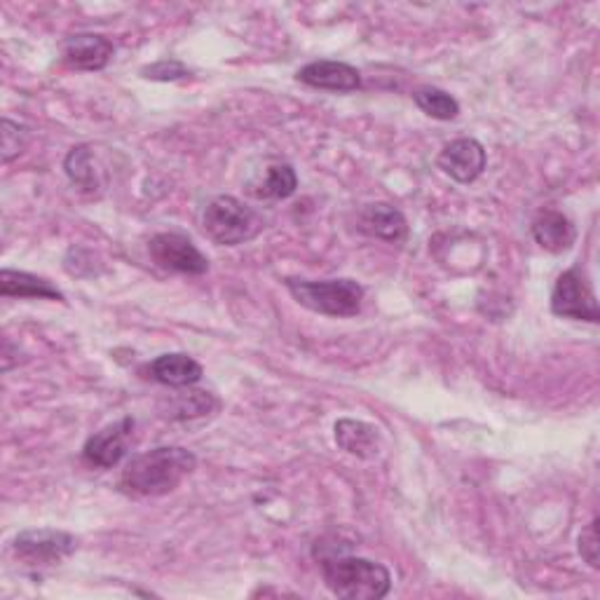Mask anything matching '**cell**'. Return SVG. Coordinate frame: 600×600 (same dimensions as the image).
I'll return each mask as SVG.
<instances>
[{
  "label": "cell",
  "mask_w": 600,
  "mask_h": 600,
  "mask_svg": "<svg viewBox=\"0 0 600 600\" xmlns=\"http://www.w3.org/2000/svg\"><path fill=\"white\" fill-rule=\"evenodd\" d=\"M197 466L195 453L181 446H160L139 453L127 462L120 491L137 498H160L176 491Z\"/></svg>",
  "instance_id": "6da1fadb"
},
{
  "label": "cell",
  "mask_w": 600,
  "mask_h": 600,
  "mask_svg": "<svg viewBox=\"0 0 600 600\" xmlns=\"http://www.w3.org/2000/svg\"><path fill=\"white\" fill-rule=\"evenodd\" d=\"M322 574L328 591L345 600H381L392 589L390 570L362 555H324Z\"/></svg>",
  "instance_id": "7a4b0ae2"
},
{
  "label": "cell",
  "mask_w": 600,
  "mask_h": 600,
  "mask_svg": "<svg viewBox=\"0 0 600 600\" xmlns=\"http://www.w3.org/2000/svg\"><path fill=\"white\" fill-rule=\"evenodd\" d=\"M265 228L263 216L233 195H216L203 212V233L220 247L252 242Z\"/></svg>",
  "instance_id": "3957f363"
},
{
  "label": "cell",
  "mask_w": 600,
  "mask_h": 600,
  "mask_svg": "<svg viewBox=\"0 0 600 600\" xmlns=\"http://www.w3.org/2000/svg\"><path fill=\"white\" fill-rule=\"evenodd\" d=\"M286 288L296 303L326 317H354L364 303V286L354 279H286Z\"/></svg>",
  "instance_id": "277c9868"
},
{
  "label": "cell",
  "mask_w": 600,
  "mask_h": 600,
  "mask_svg": "<svg viewBox=\"0 0 600 600\" xmlns=\"http://www.w3.org/2000/svg\"><path fill=\"white\" fill-rule=\"evenodd\" d=\"M551 313L563 319L598 324L600 313L596 294L582 268H570L555 279L551 292Z\"/></svg>",
  "instance_id": "5b68a950"
},
{
  "label": "cell",
  "mask_w": 600,
  "mask_h": 600,
  "mask_svg": "<svg viewBox=\"0 0 600 600\" xmlns=\"http://www.w3.org/2000/svg\"><path fill=\"white\" fill-rule=\"evenodd\" d=\"M78 549V540L71 532L40 528L19 532L12 542V551L27 565H57Z\"/></svg>",
  "instance_id": "8992f818"
},
{
  "label": "cell",
  "mask_w": 600,
  "mask_h": 600,
  "mask_svg": "<svg viewBox=\"0 0 600 600\" xmlns=\"http://www.w3.org/2000/svg\"><path fill=\"white\" fill-rule=\"evenodd\" d=\"M153 263L163 271L179 275H205L209 271L207 256L181 233H158L148 242Z\"/></svg>",
  "instance_id": "52a82bcc"
},
{
  "label": "cell",
  "mask_w": 600,
  "mask_h": 600,
  "mask_svg": "<svg viewBox=\"0 0 600 600\" xmlns=\"http://www.w3.org/2000/svg\"><path fill=\"white\" fill-rule=\"evenodd\" d=\"M131 434H135V420L127 415L87 439L82 460L90 466H97V470H114L127 455Z\"/></svg>",
  "instance_id": "ba28073f"
},
{
  "label": "cell",
  "mask_w": 600,
  "mask_h": 600,
  "mask_svg": "<svg viewBox=\"0 0 600 600\" xmlns=\"http://www.w3.org/2000/svg\"><path fill=\"white\" fill-rule=\"evenodd\" d=\"M488 155L476 139H455L443 146L436 167L458 184H472L485 171Z\"/></svg>",
  "instance_id": "9c48e42d"
},
{
  "label": "cell",
  "mask_w": 600,
  "mask_h": 600,
  "mask_svg": "<svg viewBox=\"0 0 600 600\" xmlns=\"http://www.w3.org/2000/svg\"><path fill=\"white\" fill-rule=\"evenodd\" d=\"M296 78L307 87L326 92H354L362 87V73L354 66L331 59H319L303 66Z\"/></svg>",
  "instance_id": "30bf717a"
},
{
  "label": "cell",
  "mask_w": 600,
  "mask_h": 600,
  "mask_svg": "<svg viewBox=\"0 0 600 600\" xmlns=\"http://www.w3.org/2000/svg\"><path fill=\"white\" fill-rule=\"evenodd\" d=\"M63 61L76 71H101L114 57V42L97 33H76L63 40Z\"/></svg>",
  "instance_id": "8fae6325"
},
{
  "label": "cell",
  "mask_w": 600,
  "mask_h": 600,
  "mask_svg": "<svg viewBox=\"0 0 600 600\" xmlns=\"http://www.w3.org/2000/svg\"><path fill=\"white\" fill-rule=\"evenodd\" d=\"M336 443L347 455L360 460H375L383 451V436L375 425H368L364 420L343 417L336 422Z\"/></svg>",
  "instance_id": "7c38bea8"
},
{
  "label": "cell",
  "mask_w": 600,
  "mask_h": 600,
  "mask_svg": "<svg viewBox=\"0 0 600 600\" xmlns=\"http://www.w3.org/2000/svg\"><path fill=\"white\" fill-rule=\"evenodd\" d=\"M148 373L155 383L184 390L203 381L205 368L199 366V362L193 360L190 354L171 352V354H163V357L158 360H153L148 364Z\"/></svg>",
  "instance_id": "4fadbf2b"
},
{
  "label": "cell",
  "mask_w": 600,
  "mask_h": 600,
  "mask_svg": "<svg viewBox=\"0 0 600 600\" xmlns=\"http://www.w3.org/2000/svg\"><path fill=\"white\" fill-rule=\"evenodd\" d=\"M532 237L549 254H563L577 242V228L572 220L555 209H542L532 220Z\"/></svg>",
  "instance_id": "5bb4252c"
},
{
  "label": "cell",
  "mask_w": 600,
  "mask_h": 600,
  "mask_svg": "<svg viewBox=\"0 0 600 600\" xmlns=\"http://www.w3.org/2000/svg\"><path fill=\"white\" fill-rule=\"evenodd\" d=\"M362 230L377 239L399 244L406 239L409 224H406V216L396 207L377 203V205H368L362 212Z\"/></svg>",
  "instance_id": "9a60e30c"
},
{
  "label": "cell",
  "mask_w": 600,
  "mask_h": 600,
  "mask_svg": "<svg viewBox=\"0 0 600 600\" xmlns=\"http://www.w3.org/2000/svg\"><path fill=\"white\" fill-rule=\"evenodd\" d=\"M0 294L6 298H46V301H63L59 288L46 279L31 273H19L6 268L0 273Z\"/></svg>",
  "instance_id": "2e32d148"
},
{
  "label": "cell",
  "mask_w": 600,
  "mask_h": 600,
  "mask_svg": "<svg viewBox=\"0 0 600 600\" xmlns=\"http://www.w3.org/2000/svg\"><path fill=\"white\" fill-rule=\"evenodd\" d=\"M63 171L69 176V181L78 186L82 193H97L104 188V174L97 169L95 153L90 146H76L66 155Z\"/></svg>",
  "instance_id": "e0dca14e"
},
{
  "label": "cell",
  "mask_w": 600,
  "mask_h": 600,
  "mask_svg": "<svg viewBox=\"0 0 600 600\" xmlns=\"http://www.w3.org/2000/svg\"><path fill=\"white\" fill-rule=\"evenodd\" d=\"M413 101L422 110V114L434 118V120H441V122L455 120L460 116L458 99L451 97L449 92L439 90V87H432V85L417 87V90L413 92Z\"/></svg>",
  "instance_id": "ac0fdd59"
},
{
  "label": "cell",
  "mask_w": 600,
  "mask_h": 600,
  "mask_svg": "<svg viewBox=\"0 0 600 600\" xmlns=\"http://www.w3.org/2000/svg\"><path fill=\"white\" fill-rule=\"evenodd\" d=\"M298 188V176L292 165H271L265 179L252 190L260 199H286Z\"/></svg>",
  "instance_id": "d6986e66"
},
{
  "label": "cell",
  "mask_w": 600,
  "mask_h": 600,
  "mask_svg": "<svg viewBox=\"0 0 600 600\" xmlns=\"http://www.w3.org/2000/svg\"><path fill=\"white\" fill-rule=\"evenodd\" d=\"M214 409H218L216 396L212 392H181L176 396V402L171 404V417L176 420H186V417H203L207 413H212Z\"/></svg>",
  "instance_id": "ffe728a7"
},
{
  "label": "cell",
  "mask_w": 600,
  "mask_h": 600,
  "mask_svg": "<svg viewBox=\"0 0 600 600\" xmlns=\"http://www.w3.org/2000/svg\"><path fill=\"white\" fill-rule=\"evenodd\" d=\"M31 141L29 127L12 122L10 118H3V131H0V150H3V163H12L27 150Z\"/></svg>",
  "instance_id": "44dd1931"
},
{
  "label": "cell",
  "mask_w": 600,
  "mask_h": 600,
  "mask_svg": "<svg viewBox=\"0 0 600 600\" xmlns=\"http://www.w3.org/2000/svg\"><path fill=\"white\" fill-rule=\"evenodd\" d=\"M141 78L155 80V82H176V80L190 78V69L179 59H163L150 66H144Z\"/></svg>",
  "instance_id": "7402d4cb"
},
{
  "label": "cell",
  "mask_w": 600,
  "mask_h": 600,
  "mask_svg": "<svg viewBox=\"0 0 600 600\" xmlns=\"http://www.w3.org/2000/svg\"><path fill=\"white\" fill-rule=\"evenodd\" d=\"M580 555L596 570L600 561V544H598V519H593L580 535Z\"/></svg>",
  "instance_id": "603a6c76"
}]
</instances>
